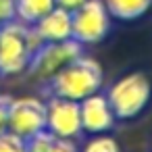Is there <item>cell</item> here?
<instances>
[{
  "label": "cell",
  "instance_id": "9a60e30c",
  "mask_svg": "<svg viewBox=\"0 0 152 152\" xmlns=\"http://www.w3.org/2000/svg\"><path fill=\"white\" fill-rule=\"evenodd\" d=\"M15 19V0H0V25Z\"/></svg>",
  "mask_w": 152,
  "mask_h": 152
},
{
  "label": "cell",
  "instance_id": "ba28073f",
  "mask_svg": "<svg viewBox=\"0 0 152 152\" xmlns=\"http://www.w3.org/2000/svg\"><path fill=\"white\" fill-rule=\"evenodd\" d=\"M79 117H81V131L94 133H108L115 127V113L104 94L96 92L79 102Z\"/></svg>",
  "mask_w": 152,
  "mask_h": 152
},
{
  "label": "cell",
  "instance_id": "3957f363",
  "mask_svg": "<svg viewBox=\"0 0 152 152\" xmlns=\"http://www.w3.org/2000/svg\"><path fill=\"white\" fill-rule=\"evenodd\" d=\"M152 98V83L142 71H131L117 79L106 94V100L117 119H135Z\"/></svg>",
  "mask_w": 152,
  "mask_h": 152
},
{
  "label": "cell",
  "instance_id": "52a82bcc",
  "mask_svg": "<svg viewBox=\"0 0 152 152\" xmlns=\"http://www.w3.org/2000/svg\"><path fill=\"white\" fill-rule=\"evenodd\" d=\"M46 131L56 137L75 140L81 133L79 102L52 96L46 102Z\"/></svg>",
  "mask_w": 152,
  "mask_h": 152
},
{
  "label": "cell",
  "instance_id": "e0dca14e",
  "mask_svg": "<svg viewBox=\"0 0 152 152\" xmlns=\"http://www.w3.org/2000/svg\"><path fill=\"white\" fill-rule=\"evenodd\" d=\"M86 2V0H54V4L56 7H61V9H65V11H75L77 7H81Z\"/></svg>",
  "mask_w": 152,
  "mask_h": 152
},
{
  "label": "cell",
  "instance_id": "277c9868",
  "mask_svg": "<svg viewBox=\"0 0 152 152\" xmlns=\"http://www.w3.org/2000/svg\"><path fill=\"white\" fill-rule=\"evenodd\" d=\"M110 13L104 0H86L81 7L71 11V38L81 46L102 42L110 31Z\"/></svg>",
  "mask_w": 152,
  "mask_h": 152
},
{
  "label": "cell",
  "instance_id": "7c38bea8",
  "mask_svg": "<svg viewBox=\"0 0 152 152\" xmlns=\"http://www.w3.org/2000/svg\"><path fill=\"white\" fill-rule=\"evenodd\" d=\"M54 7V0H15V19L34 25Z\"/></svg>",
  "mask_w": 152,
  "mask_h": 152
},
{
  "label": "cell",
  "instance_id": "30bf717a",
  "mask_svg": "<svg viewBox=\"0 0 152 152\" xmlns=\"http://www.w3.org/2000/svg\"><path fill=\"white\" fill-rule=\"evenodd\" d=\"M25 152H79L73 140L56 137L50 131H40L25 140Z\"/></svg>",
  "mask_w": 152,
  "mask_h": 152
},
{
  "label": "cell",
  "instance_id": "7a4b0ae2",
  "mask_svg": "<svg viewBox=\"0 0 152 152\" xmlns=\"http://www.w3.org/2000/svg\"><path fill=\"white\" fill-rule=\"evenodd\" d=\"M42 44L36 29L19 19L0 25V75H19Z\"/></svg>",
  "mask_w": 152,
  "mask_h": 152
},
{
  "label": "cell",
  "instance_id": "9c48e42d",
  "mask_svg": "<svg viewBox=\"0 0 152 152\" xmlns=\"http://www.w3.org/2000/svg\"><path fill=\"white\" fill-rule=\"evenodd\" d=\"M36 34L40 36L42 42H63V40H71V13L61 9V7H52L46 15H42L34 25Z\"/></svg>",
  "mask_w": 152,
  "mask_h": 152
},
{
  "label": "cell",
  "instance_id": "5bb4252c",
  "mask_svg": "<svg viewBox=\"0 0 152 152\" xmlns=\"http://www.w3.org/2000/svg\"><path fill=\"white\" fill-rule=\"evenodd\" d=\"M0 152H25V140L11 131L0 133Z\"/></svg>",
  "mask_w": 152,
  "mask_h": 152
},
{
  "label": "cell",
  "instance_id": "8992f818",
  "mask_svg": "<svg viewBox=\"0 0 152 152\" xmlns=\"http://www.w3.org/2000/svg\"><path fill=\"white\" fill-rule=\"evenodd\" d=\"M46 129V102L34 96L11 98L9 102V131L27 140Z\"/></svg>",
  "mask_w": 152,
  "mask_h": 152
},
{
  "label": "cell",
  "instance_id": "5b68a950",
  "mask_svg": "<svg viewBox=\"0 0 152 152\" xmlns=\"http://www.w3.org/2000/svg\"><path fill=\"white\" fill-rule=\"evenodd\" d=\"M79 54H83V46L79 42L63 40V42H42L38 50L34 52L27 71L42 81H48L52 75H56L63 67H67L71 61H75Z\"/></svg>",
  "mask_w": 152,
  "mask_h": 152
},
{
  "label": "cell",
  "instance_id": "2e32d148",
  "mask_svg": "<svg viewBox=\"0 0 152 152\" xmlns=\"http://www.w3.org/2000/svg\"><path fill=\"white\" fill-rule=\"evenodd\" d=\"M9 102H11V96L0 94V133L9 131Z\"/></svg>",
  "mask_w": 152,
  "mask_h": 152
},
{
  "label": "cell",
  "instance_id": "8fae6325",
  "mask_svg": "<svg viewBox=\"0 0 152 152\" xmlns=\"http://www.w3.org/2000/svg\"><path fill=\"white\" fill-rule=\"evenodd\" d=\"M104 4H106L113 19L135 21L150 11L152 0H104Z\"/></svg>",
  "mask_w": 152,
  "mask_h": 152
},
{
  "label": "cell",
  "instance_id": "4fadbf2b",
  "mask_svg": "<svg viewBox=\"0 0 152 152\" xmlns=\"http://www.w3.org/2000/svg\"><path fill=\"white\" fill-rule=\"evenodd\" d=\"M81 152H121V146L108 133H94L81 148Z\"/></svg>",
  "mask_w": 152,
  "mask_h": 152
},
{
  "label": "cell",
  "instance_id": "6da1fadb",
  "mask_svg": "<svg viewBox=\"0 0 152 152\" xmlns=\"http://www.w3.org/2000/svg\"><path fill=\"white\" fill-rule=\"evenodd\" d=\"M102 81H104V73L100 63L92 56L79 54L75 61L63 67L56 75H52L48 79V86L52 96L81 102L83 98L100 92Z\"/></svg>",
  "mask_w": 152,
  "mask_h": 152
}]
</instances>
